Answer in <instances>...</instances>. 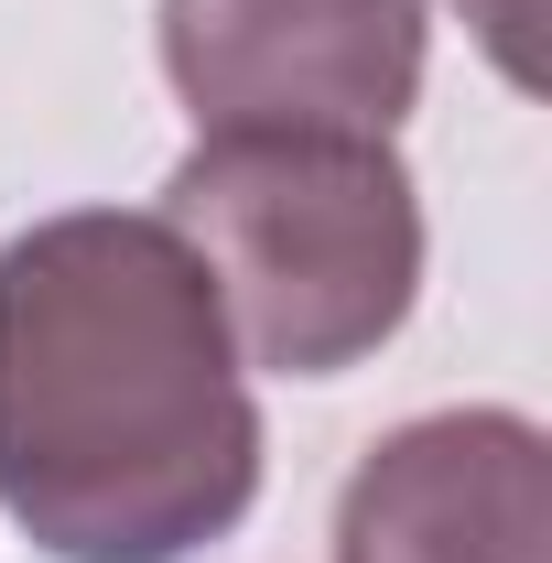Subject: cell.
I'll return each mask as SVG.
<instances>
[{"label":"cell","instance_id":"obj_1","mask_svg":"<svg viewBox=\"0 0 552 563\" xmlns=\"http://www.w3.org/2000/svg\"><path fill=\"white\" fill-rule=\"evenodd\" d=\"M261 498V412L207 261L76 207L0 250V509L55 563H185Z\"/></svg>","mask_w":552,"mask_h":563},{"label":"cell","instance_id":"obj_2","mask_svg":"<svg viewBox=\"0 0 552 563\" xmlns=\"http://www.w3.org/2000/svg\"><path fill=\"white\" fill-rule=\"evenodd\" d=\"M163 228L207 261L228 336L281 379L379 357L422 292V207L390 141L217 131L174 163Z\"/></svg>","mask_w":552,"mask_h":563},{"label":"cell","instance_id":"obj_3","mask_svg":"<svg viewBox=\"0 0 552 563\" xmlns=\"http://www.w3.org/2000/svg\"><path fill=\"white\" fill-rule=\"evenodd\" d=\"M163 76L207 141H390L422 98V0H163Z\"/></svg>","mask_w":552,"mask_h":563},{"label":"cell","instance_id":"obj_4","mask_svg":"<svg viewBox=\"0 0 552 563\" xmlns=\"http://www.w3.org/2000/svg\"><path fill=\"white\" fill-rule=\"evenodd\" d=\"M336 563H552V444L531 412H422L357 455Z\"/></svg>","mask_w":552,"mask_h":563},{"label":"cell","instance_id":"obj_5","mask_svg":"<svg viewBox=\"0 0 552 563\" xmlns=\"http://www.w3.org/2000/svg\"><path fill=\"white\" fill-rule=\"evenodd\" d=\"M455 11H466V22L487 33V55H498V66L520 76V87L542 76V66H531V0H455Z\"/></svg>","mask_w":552,"mask_h":563}]
</instances>
